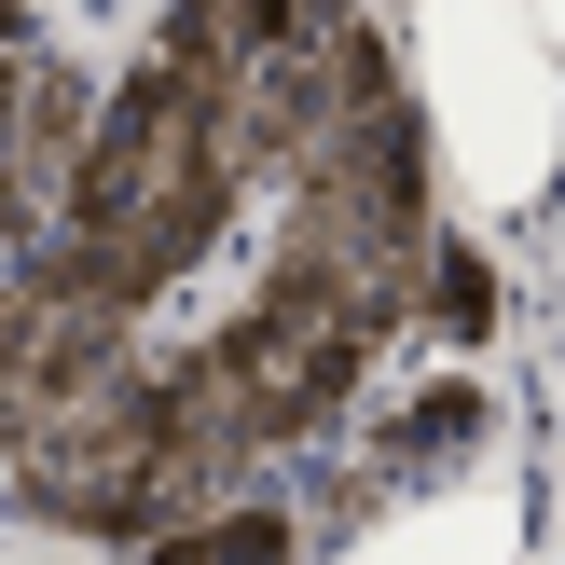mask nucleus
<instances>
[{"instance_id": "nucleus-1", "label": "nucleus", "mask_w": 565, "mask_h": 565, "mask_svg": "<svg viewBox=\"0 0 565 565\" xmlns=\"http://www.w3.org/2000/svg\"><path fill=\"white\" fill-rule=\"evenodd\" d=\"M441 263L428 125L345 0H180L0 276V483L83 539L235 511Z\"/></svg>"}, {"instance_id": "nucleus-3", "label": "nucleus", "mask_w": 565, "mask_h": 565, "mask_svg": "<svg viewBox=\"0 0 565 565\" xmlns=\"http://www.w3.org/2000/svg\"><path fill=\"white\" fill-rule=\"evenodd\" d=\"M42 97H55V55L28 42V0H0V180H14V138L42 125Z\"/></svg>"}, {"instance_id": "nucleus-2", "label": "nucleus", "mask_w": 565, "mask_h": 565, "mask_svg": "<svg viewBox=\"0 0 565 565\" xmlns=\"http://www.w3.org/2000/svg\"><path fill=\"white\" fill-rule=\"evenodd\" d=\"M138 565H290V524L276 511H193V524H166Z\"/></svg>"}]
</instances>
